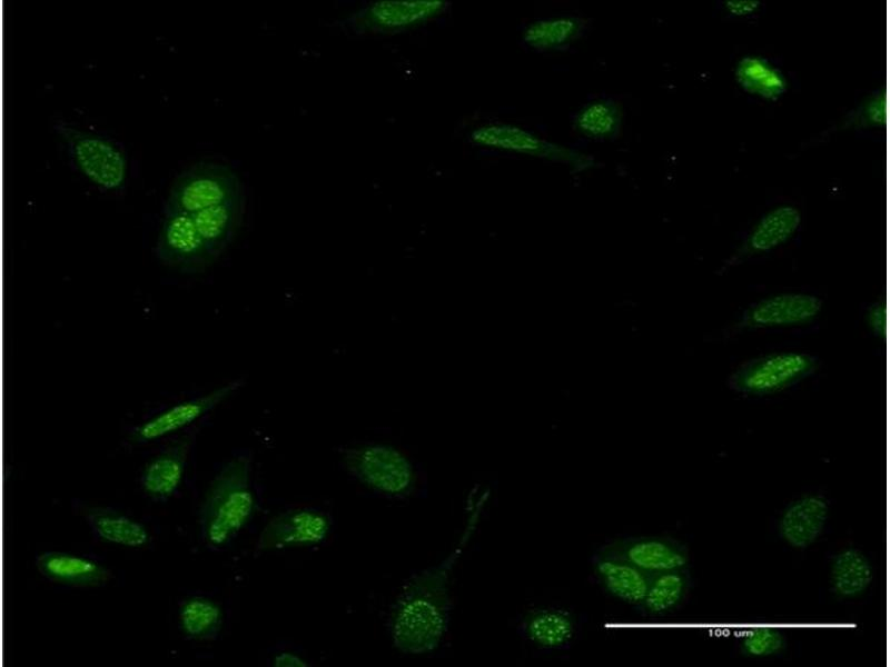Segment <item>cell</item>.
<instances>
[{
  "label": "cell",
  "instance_id": "cell-28",
  "mask_svg": "<svg viewBox=\"0 0 890 667\" xmlns=\"http://www.w3.org/2000/svg\"><path fill=\"white\" fill-rule=\"evenodd\" d=\"M739 646L749 656H770L784 648L785 636L778 628L753 627L741 635Z\"/></svg>",
  "mask_w": 890,
  "mask_h": 667
},
{
  "label": "cell",
  "instance_id": "cell-9",
  "mask_svg": "<svg viewBox=\"0 0 890 667\" xmlns=\"http://www.w3.org/2000/svg\"><path fill=\"white\" fill-rule=\"evenodd\" d=\"M330 531L328 516L314 508H295L274 516L263 528L257 548L279 550L312 547L323 542Z\"/></svg>",
  "mask_w": 890,
  "mask_h": 667
},
{
  "label": "cell",
  "instance_id": "cell-31",
  "mask_svg": "<svg viewBox=\"0 0 890 667\" xmlns=\"http://www.w3.org/2000/svg\"><path fill=\"white\" fill-rule=\"evenodd\" d=\"M761 7L758 0H728L724 2L726 11L735 17H748L754 14Z\"/></svg>",
  "mask_w": 890,
  "mask_h": 667
},
{
  "label": "cell",
  "instance_id": "cell-18",
  "mask_svg": "<svg viewBox=\"0 0 890 667\" xmlns=\"http://www.w3.org/2000/svg\"><path fill=\"white\" fill-rule=\"evenodd\" d=\"M245 202L244 195L192 215L212 260L233 241L244 216Z\"/></svg>",
  "mask_w": 890,
  "mask_h": 667
},
{
  "label": "cell",
  "instance_id": "cell-13",
  "mask_svg": "<svg viewBox=\"0 0 890 667\" xmlns=\"http://www.w3.org/2000/svg\"><path fill=\"white\" fill-rule=\"evenodd\" d=\"M829 511V501L822 495H803L784 508L779 520V535L791 547L805 549L821 536Z\"/></svg>",
  "mask_w": 890,
  "mask_h": 667
},
{
  "label": "cell",
  "instance_id": "cell-29",
  "mask_svg": "<svg viewBox=\"0 0 890 667\" xmlns=\"http://www.w3.org/2000/svg\"><path fill=\"white\" fill-rule=\"evenodd\" d=\"M886 122V96L882 90L871 93L844 120V128H880Z\"/></svg>",
  "mask_w": 890,
  "mask_h": 667
},
{
  "label": "cell",
  "instance_id": "cell-17",
  "mask_svg": "<svg viewBox=\"0 0 890 667\" xmlns=\"http://www.w3.org/2000/svg\"><path fill=\"white\" fill-rule=\"evenodd\" d=\"M593 567L610 595L634 606L642 603L652 574L602 550L593 556Z\"/></svg>",
  "mask_w": 890,
  "mask_h": 667
},
{
  "label": "cell",
  "instance_id": "cell-27",
  "mask_svg": "<svg viewBox=\"0 0 890 667\" xmlns=\"http://www.w3.org/2000/svg\"><path fill=\"white\" fill-rule=\"evenodd\" d=\"M581 23L572 17L535 21L524 30V41L532 48L547 50L562 47L577 37Z\"/></svg>",
  "mask_w": 890,
  "mask_h": 667
},
{
  "label": "cell",
  "instance_id": "cell-4",
  "mask_svg": "<svg viewBox=\"0 0 890 667\" xmlns=\"http://www.w3.org/2000/svg\"><path fill=\"white\" fill-rule=\"evenodd\" d=\"M239 196H244L243 185L231 168L199 162L176 177L162 211L195 215Z\"/></svg>",
  "mask_w": 890,
  "mask_h": 667
},
{
  "label": "cell",
  "instance_id": "cell-30",
  "mask_svg": "<svg viewBox=\"0 0 890 667\" xmlns=\"http://www.w3.org/2000/svg\"><path fill=\"white\" fill-rule=\"evenodd\" d=\"M866 323L874 337L881 338L886 331L884 302L878 300L870 305L866 311Z\"/></svg>",
  "mask_w": 890,
  "mask_h": 667
},
{
  "label": "cell",
  "instance_id": "cell-15",
  "mask_svg": "<svg viewBox=\"0 0 890 667\" xmlns=\"http://www.w3.org/2000/svg\"><path fill=\"white\" fill-rule=\"evenodd\" d=\"M190 438L184 437L155 456L145 467L140 485L156 501H165L178 490L187 465Z\"/></svg>",
  "mask_w": 890,
  "mask_h": 667
},
{
  "label": "cell",
  "instance_id": "cell-23",
  "mask_svg": "<svg viewBox=\"0 0 890 667\" xmlns=\"http://www.w3.org/2000/svg\"><path fill=\"white\" fill-rule=\"evenodd\" d=\"M691 584L686 568L652 574L646 594L637 607L651 616L671 613L685 601Z\"/></svg>",
  "mask_w": 890,
  "mask_h": 667
},
{
  "label": "cell",
  "instance_id": "cell-21",
  "mask_svg": "<svg viewBox=\"0 0 890 667\" xmlns=\"http://www.w3.org/2000/svg\"><path fill=\"white\" fill-rule=\"evenodd\" d=\"M523 633L534 645L545 649L566 647L575 634L573 615L564 609L540 608L523 620Z\"/></svg>",
  "mask_w": 890,
  "mask_h": 667
},
{
  "label": "cell",
  "instance_id": "cell-32",
  "mask_svg": "<svg viewBox=\"0 0 890 667\" xmlns=\"http://www.w3.org/2000/svg\"><path fill=\"white\" fill-rule=\"evenodd\" d=\"M273 665L277 667H306L308 666L307 661L303 659L299 655L283 651L275 656L273 660Z\"/></svg>",
  "mask_w": 890,
  "mask_h": 667
},
{
  "label": "cell",
  "instance_id": "cell-6",
  "mask_svg": "<svg viewBox=\"0 0 890 667\" xmlns=\"http://www.w3.org/2000/svg\"><path fill=\"white\" fill-rule=\"evenodd\" d=\"M343 460L348 474L365 487L390 497L409 495L415 485L411 460L388 445H365L346 449Z\"/></svg>",
  "mask_w": 890,
  "mask_h": 667
},
{
  "label": "cell",
  "instance_id": "cell-2",
  "mask_svg": "<svg viewBox=\"0 0 890 667\" xmlns=\"http://www.w3.org/2000/svg\"><path fill=\"white\" fill-rule=\"evenodd\" d=\"M256 499L251 486V460L238 455L216 474L200 508L201 537L212 548L229 544L250 521Z\"/></svg>",
  "mask_w": 890,
  "mask_h": 667
},
{
  "label": "cell",
  "instance_id": "cell-8",
  "mask_svg": "<svg viewBox=\"0 0 890 667\" xmlns=\"http://www.w3.org/2000/svg\"><path fill=\"white\" fill-rule=\"evenodd\" d=\"M155 252L166 266L186 272L204 270L211 261L192 215L164 212Z\"/></svg>",
  "mask_w": 890,
  "mask_h": 667
},
{
  "label": "cell",
  "instance_id": "cell-16",
  "mask_svg": "<svg viewBox=\"0 0 890 667\" xmlns=\"http://www.w3.org/2000/svg\"><path fill=\"white\" fill-rule=\"evenodd\" d=\"M36 566L49 580L73 587H98L111 578L106 566L69 552L44 551L37 556Z\"/></svg>",
  "mask_w": 890,
  "mask_h": 667
},
{
  "label": "cell",
  "instance_id": "cell-1",
  "mask_svg": "<svg viewBox=\"0 0 890 667\" xmlns=\"http://www.w3.org/2000/svg\"><path fill=\"white\" fill-rule=\"evenodd\" d=\"M476 507L456 548L438 565L412 576L397 596L389 615V631L395 648L421 655L435 650L449 624L452 600L449 578L468 541L478 517Z\"/></svg>",
  "mask_w": 890,
  "mask_h": 667
},
{
  "label": "cell",
  "instance_id": "cell-12",
  "mask_svg": "<svg viewBox=\"0 0 890 667\" xmlns=\"http://www.w3.org/2000/svg\"><path fill=\"white\" fill-rule=\"evenodd\" d=\"M241 384L239 379L234 380L207 395L168 408L137 427L134 434L135 439L147 442L187 427L238 390Z\"/></svg>",
  "mask_w": 890,
  "mask_h": 667
},
{
  "label": "cell",
  "instance_id": "cell-20",
  "mask_svg": "<svg viewBox=\"0 0 890 667\" xmlns=\"http://www.w3.org/2000/svg\"><path fill=\"white\" fill-rule=\"evenodd\" d=\"M872 579V564L858 548L841 549L830 563V588L839 597L854 598L862 595L871 585Z\"/></svg>",
  "mask_w": 890,
  "mask_h": 667
},
{
  "label": "cell",
  "instance_id": "cell-24",
  "mask_svg": "<svg viewBox=\"0 0 890 667\" xmlns=\"http://www.w3.org/2000/svg\"><path fill=\"white\" fill-rule=\"evenodd\" d=\"M734 78L743 91L767 101L778 100L788 88L782 71L758 56L741 58L735 66Z\"/></svg>",
  "mask_w": 890,
  "mask_h": 667
},
{
  "label": "cell",
  "instance_id": "cell-11",
  "mask_svg": "<svg viewBox=\"0 0 890 667\" xmlns=\"http://www.w3.org/2000/svg\"><path fill=\"white\" fill-rule=\"evenodd\" d=\"M600 550L624 559L649 574L686 568L690 559L685 544L660 536L615 539Z\"/></svg>",
  "mask_w": 890,
  "mask_h": 667
},
{
  "label": "cell",
  "instance_id": "cell-7",
  "mask_svg": "<svg viewBox=\"0 0 890 667\" xmlns=\"http://www.w3.org/2000/svg\"><path fill=\"white\" fill-rule=\"evenodd\" d=\"M446 7L444 0H380L362 7L347 23L357 33H397L439 16Z\"/></svg>",
  "mask_w": 890,
  "mask_h": 667
},
{
  "label": "cell",
  "instance_id": "cell-10",
  "mask_svg": "<svg viewBox=\"0 0 890 667\" xmlns=\"http://www.w3.org/2000/svg\"><path fill=\"white\" fill-rule=\"evenodd\" d=\"M822 301L807 293H779L750 305L734 323L735 330L801 326L821 311Z\"/></svg>",
  "mask_w": 890,
  "mask_h": 667
},
{
  "label": "cell",
  "instance_id": "cell-26",
  "mask_svg": "<svg viewBox=\"0 0 890 667\" xmlns=\"http://www.w3.org/2000/svg\"><path fill=\"white\" fill-rule=\"evenodd\" d=\"M575 127L585 137L613 139L621 128V112L611 100H595L582 108L575 117Z\"/></svg>",
  "mask_w": 890,
  "mask_h": 667
},
{
  "label": "cell",
  "instance_id": "cell-25",
  "mask_svg": "<svg viewBox=\"0 0 890 667\" xmlns=\"http://www.w3.org/2000/svg\"><path fill=\"white\" fill-rule=\"evenodd\" d=\"M182 634L191 640H214L220 634L224 621L221 607L214 600L192 596L182 600L178 609Z\"/></svg>",
  "mask_w": 890,
  "mask_h": 667
},
{
  "label": "cell",
  "instance_id": "cell-22",
  "mask_svg": "<svg viewBox=\"0 0 890 667\" xmlns=\"http://www.w3.org/2000/svg\"><path fill=\"white\" fill-rule=\"evenodd\" d=\"M472 140L481 146L538 157L553 159L566 157L564 149L543 141L523 129L506 125L479 128L472 133Z\"/></svg>",
  "mask_w": 890,
  "mask_h": 667
},
{
  "label": "cell",
  "instance_id": "cell-19",
  "mask_svg": "<svg viewBox=\"0 0 890 667\" xmlns=\"http://www.w3.org/2000/svg\"><path fill=\"white\" fill-rule=\"evenodd\" d=\"M83 515L92 532L105 541L139 548L150 540L149 530L144 524L115 509L87 507Z\"/></svg>",
  "mask_w": 890,
  "mask_h": 667
},
{
  "label": "cell",
  "instance_id": "cell-5",
  "mask_svg": "<svg viewBox=\"0 0 890 667\" xmlns=\"http://www.w3.org/2000/svg\"><path fill=\"white\" fill-rule=\"evenodd\" d=\"M818 367V358L810 354H771L738 366L728 378V387L742 396H767L794 386L813 375Z\"/></svg>",
  "mask_w": 890,
  "mask_h": 667
},
{
  "label": "cell",
  "instance_id": "cell-3",
  "mask_svg": "<svg viewBox=\"0 0 890 667\" xmlns=\"http://www.w3.org/2000/svg\"><path fill=\"white\" fill-rule=\"evenodd\" d=\"M52 129L62 142L71 167L88 182L103 192L125 189L128 157L121 142L62 119L56 120Z\"/></svg>",
  "mask_w": 890,
  "mask_h": 667
},
{
  "label": "cell",
  "instance_id": "cell-14",
  "mask_svg": "<svg viewBox=\"0 0 890 667\" xmlns=\"http://www.w3.org/2000/svg\"><path fill=\"white\" fill-rule=\"evenodd\" d=\"M800 225L801 212L798 208L784 205L771 209L754 225L726 265H739L778 248L797 232Z\"/></svg>",
  "mask_w": 890,
  "mask_h": 667
}]
</instances>
